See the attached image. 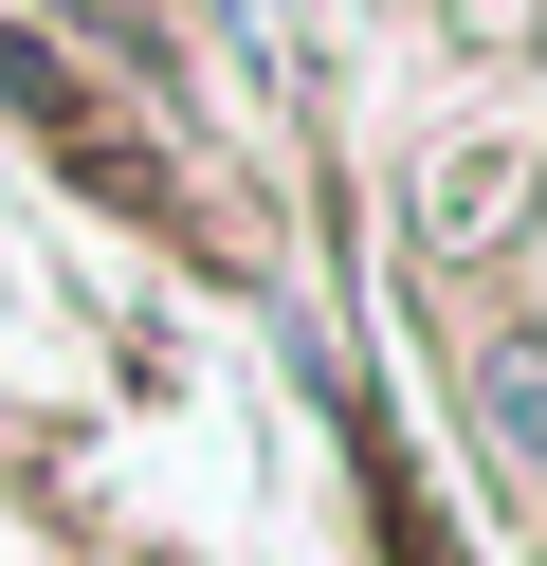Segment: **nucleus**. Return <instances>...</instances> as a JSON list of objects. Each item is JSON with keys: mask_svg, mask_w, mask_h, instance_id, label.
<instances>
[{"mask_svg": "<svg viewBox=\"0 0 547 566\" xmlns=\"http://www.w3.org/2000/svg\"><path fill=\"white\" fill-rule=\"evenodd\" d=\"M474 402H493L511 457H547V347H493V366H474Z\"/></svg>", "mask_w": 547, "mask_h": 566, "instance_id": "nucleus-1", "label": "nucleus"}]
</instances>
